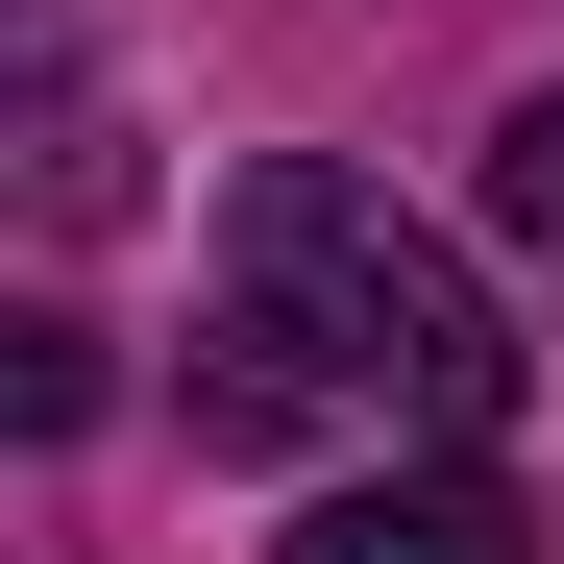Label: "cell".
I'll use <instances>...</instances> for the list:
<instances>
[{
    "instance_id": "cell-1",
    "label": "cell",
    "mask_w": 564,
    "mask_h": 564,
    "mask_svg": "<svg viewBox=\"0 0 564 564\" xmlns=\"http://www.w3.org/2000/svg\"><path fill=\"white\" fill-rule=\"evenodd\" d=\"M516 417V319L491 270L417 246L344 148H270L221 197V319H197V442L295 466V442H491Z\"/></svg>"
},
{
    "instance_id": "cell-2",
    "label": "cell",
    "mask_w": 564,
    "mask_h": 564,
    "mask_svg": "<svg viewBox=\"0 0 564 564\" xmlns=\"http://www.w3.org/2000/svg\"><path fill=\"white\" fill-rule=\"evenodd\" d=\"M270 564H540V516H516L466 442H368V466H344V491L270 540Z\"/></svg>"
},
{
    "instance_id": "cell-3",
    "label": "cell",
    "mask_w": 564,
    "mask_h": 564,
    "mask_svg": "<svg viewBox=\"0 0 564 564\" xmlns=\"http://www.w3.org/2000/svg\"><path fill=\"white\" fill-rule=\"evenodd\" d=\"M25 197H50V221H99V197H123V123H99V74H74L50 0H25Z\"/></svg>"
},
{
    "instance_id": "cell-4",
    "label": "cell",
    "mask_w": 564,
    "mask_h": 564,
    "mask_svg": "<svg viewBox=\"0 0 564 564\" xmlns=\"http://www.w3.org/2000/svg\"><path fill=\"white\" fill-rule=\"evenodd\" d=\"M491 221L564 270V99H516V123H491Z\"/></svg>"
}]
</instances>
